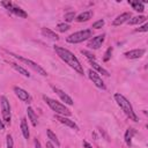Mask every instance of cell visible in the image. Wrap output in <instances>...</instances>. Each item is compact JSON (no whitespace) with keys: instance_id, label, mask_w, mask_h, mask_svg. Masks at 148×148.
<instances>
[{"instance_id":"1","label":"cell","mask_w":148,"mask_h":148,"mask_svg":"<svg viewBox=\"0 0 148 148\" xmlns=\"http://www.w3.org/2000/svg\"><path fill=\"white\" fill-rule=\"evenodd\" d=\"M54 51L57 52V54L67 64L69 65L72 68H74V71H76L79 74H83V67L80 64L79 59L67 49L61 47V46H54Z\"/></svg>"},{"instance_id":"2","label":"cell","mask_w":148,"mask_h":148,"mask_svg":"<svg viewBox=\"0 0 148 148\" xmlns=\"http://www.w3.org/2000/svg\"><path fill=\"white\" fill-rule=\"evenodd\" d=\"M114 99H116L117 104L120 106V109L127 114V117H130V119H132L133 121H138V117H136V114L134 113L131 103H130L121 94H114Z\"/></svg>"},{"instance_id":"3","label":"cell","mask_w":148,"mask_h":148,"mask_svg":"<svg viewBox=\"0 0 148 148\" xmlns=\"http://www.w3.org/2000/svg\"><path fill=\"white\" fill-rule=\"evenodd\" d=\"M43 99L46 102V104L56 112V113H58L59 116H62V117H68V116H71V111L65 106V105H62L61 103H59V102H57V101H54V99H52V98H50V97H47V96H43Z\"/></svg>"},{"instance_id":"4","label":"cell","mask_w":148,"mask_h":148,"mask_svg":"<svg viewBox=\"0 0 148 148\" xmlns=\"http://www.w3.org/2000/svg\"><path fill=\"white\" fill-rule=\"evenodd\" d=\"M90 37H92V30L91 29H84V30H80V31H76V32L69 35L66 38V40L71 44H77V43H81L83 40L89 39Z\"/></svg>"},{"instance_id":"5","label":"cell","mask_w":148,"mask_h":148,"mask_svg":"<svg viewBox=\"0 0 148 148\" xmlns=\"http://www.w3.org/2000/svg\"><path fill=\"white\" fill-rule=\"evenodd\" d=\"M9 54L10 56H13V57H15L16 59H18V60H21L22 62H24V64H27L30 68H32L35 72H37L38 74H40V75H43V76H46L47 75V73H46V71L43 68V67H40L37 62H35V61H32V60H30V59H27V58H23V57H21V56H17V54H14V53H12V52H9Z\"/></svg>"},{"instance_id":"6","label":"cell","mask_w":148,"mask_h":148,"mask_svg":"<svg viewBox=\"0 0 148 148\" xmlns=\"http://www.w3.org/2000/svg\"><path fill=\"white\" fill-rule=\"evenodd\" d=\"M1 5H2L3 7H6V9H8L10 13H13V14L17 15L18 17H23V18H25V17L28 16V14H27L23 9H21L20 7H17L15 3L10 2V1H2V2H1Z\"/></svg>"},{"instance_id":"7","label":"cell","mask_w":148,"mask_h":148,"mask_svg":"<svg viewBox=\"0 0 148 148\" xmlns=\"http://www.w3.org/2000/svg\"><path fill=\"white\" fill-rule=\"evenodd\" d=\"M1 101V113H2V120L6 124L10 123V106H9V102L5 96H1L0 98Z\"/></svg>"},{"instance_id":"8","label":"cell","mask_w":148,"mask_h":148,"mask_svg":"<svg viewBox=\"0 0 148 148\" xmlns=\"http://www.w3.org/2000/svg\"><path fill=\"white\" fill-rule=\"evenodd\" d=\"M88 76H89V79L92 81V83L97 87V88H101V89H105V84H104V82H103V80H102V77L94 71V69H89L88 71Z\"/></svg>"},{"instance_id":"9","label":"cell","mask_w":148,"mask_h":148,"mask_svg":"<svg viewBox=\"0 0 148 148\" xmlns=\"http://www.w3.org/2000/svg\"><path fill=\"white\" fill-rule=\"evenodd\" d=\"M104 39H105V35H98L96 37H94L89 43H88V46L90 49H99L102 46V44L104 43Z\"/></svg>"},{"instance_id":"10","label":"cell","mask_w":148,"mask_h":148,"mask_svg":"<svg viewBox=\"0 0 148 148\" xmlns=\"http://www.w3.org/2000/svg\"><path fill=\"white\" fill-rule=\"evenodd\" d=\"M146 50L145 49H136V50H131V51H127L125 52V57L128 58V59H136V58H140L145 54Z\"/></svg>"},{"instance_id":"11","label":"cell","mask_w":148,"mask_h":148,"mask_svg":"<svg viewBox=\"0 0 148 148\" xmlns=\"http://www.w3.org/2000/svg\"><path fill=\"white\" fill-rule=\"evenodd\" d=\"M53 90H54V92L60 97V99L62 101V102H65L66 104H68V105H72L73 104V99L65 92V91H62L61 89H59V88H56V87H53Z\"/></svg>"},{"instance_id":"12","label":"cell","mask_w":148,"mask_h":148,"mask_svg":"<svg viewBox=\"0 0 148 148\" xmlns=\"http://www.w3.org/2000/svg\"><path fill=\"white\" fill-rule=\"evenodd\" d=\"M14 92L16 94V96L22 99L23 102H29L30 101V95L28 94V91H25L24 89L20 88V87H14Z\"/></svg>"},{"instance_id":"13","label":"cell","mask_w":148,"mask_h":148,"mask_svg":"<svg viewBox=\"0 0 148 148\" xmlns=\"http://www.w3.org/2000/svg\"><path fill=\"white\" fill-rule=\"evenodd\" d=\"M131 17H132V15H131L130 12L123 13V14H120L119 16H117V17L114 18V21H113L112 24H113V25H120V24H123L124 22H127Z\"/></svg>"},{"instance_id":"14","label":"cell","mask_w":148,"mask_h":148,"mask_svg":"<svg viewBox=\"0 0 148 148\" xmlns=\"http://www.w3.org/2000/svg\"><path fill=\"white\" fill-rule=\"evenodd\" d=\"M57 119L61 123V124H64V125H66V126H68V127H71V128H74L75 131H79V126L73 121V120H71V119H68V118H66V117H62V116H57Z\"/></svg>"},{"instance_id":"15","label":"cell","mask_w":148,"mask_h":148,"mask_svg":"<svg viewBox=\"0 0 148 148\" xmlns=\"http://www.w3.org/2000/svg\"><path fill=\"white\" fill-rule=\"evenodd\" d=\"M42 35L47 37V38H50V39H54V40L59 39V36L56 32H53L52 30H50L49 28H42Z\"/></svg>"},{"instance_id":"16","label":"cell","mask_w":148,"mask_h":148,"mask_svg":"<svg viewBox=\"0 0 148 148\" xmlns=\"http://www.w3.org/2000/svg\"><path fill=\"white\" fill-rule=\"evenodd\" d=\"M91 16H92V10H87V12H83L80 15H77L76 16V21L77 22H86L89 18H91Z\"/></svg>"},{"instance_id":"17","label":"cell","mask_w":148,"mask_h":148,"mask_svg":"<svg viewBox=\"0 0 148 148\" xmlns=\"http://www.w3.org/2000/svg\"><path fill=\"white\" fill-rule=\"evenodd\" d=\"M21 131H22L23 136L25 139H29L30 133H29V127H28V123H27L25 118H22V120H21Z\"/></svg>"},{"instance_id":"18","label":"cell","mask_w":148,"mask_h":148,"mask_svg":"<svg viewBox=\"0 0 148 148\" xmlns=\"http://www.w3.org/2000/svg\"><path fill=\"white\" fill-rule=\"evenodd\" d=\"M89 61H90V65L92 66V68H95L97 72H99L101 74H103V75H105V76H109V75H110V74H109V72H108L106 69H104L102 66H99L95 60H89Z\"/></svg>"},{"instance_id":"19","label":"cell","mask_w":148,"mask_h":148,"mask_svg":"<svg viewBox=\"0 0 148 148\" xmlns=\"http://www.w3.org/2000/svg\"><path fill=\"white\" fill-rule=\"evenodd\" d=\"M10 65H12V67H13L15 71H17V72H18L20 74H22L23 76H27V77H29V76H30V73H29L27 69H24L22 66L17 65V64H15V62H12Z\"/></svg>"},{"instance_id":"20","label":"cell","mask_w":148,"mask_h":148,"mask_svg":"<svg viewBox=\"0 0 148 148\" xmlns=\"http://www.w3.org/2000/svg\"><path fill=\"white\" fill-rule=\"evenodd\" d=\"M27 112H28V117H29V119L31 120V124H32L34 126H36V125H37V114L35 113L34 109L29 106V108L27 109Z\"/></svg>"},{"instance_id":"21","label":"cell","mask_w":148,"mask_h":148,"mask_svg":"<svg viewBox=\"0 0 148 148\" xmlns=\"http://www.w3.org/2000/svg\"><path fill=\"white\" fill-rule=\"evenodd\" d=\"M147 18H146V16H134V17H131L127 22H128V24H131V25H133V24H139V23H142V22H145Z\"/></svg>"},{"instance_id":"22","label":"cell","mask_w":148,"mask_h":148,"mask_svg":"<svg viewBox=\"0 0 148 148\" xmlns=\"http://www.w3.org/2000/svg\"><path fill=\"white\" fill-rule=\"evenodd\" d=\"M134 133H135L134 128H128L126 131V133H125V142H126L127 146H131V141H132V138H133Z\"/></svg>"},{"instance_id":"23","label":"cell","mask_w":148,"mask_h":148,"mask_svg":"<svg viewBox=\"0 0 148 148\" xmlns=\"http://www.w3.org/2000/svg\"><path fill=\"white\" fill-rule=\"evenodd\" d=\"M130 5L133 7V9L134 10H136V12H140V13H142L143 12V3L142 2H139V1H130Z\"/></svg>"},{"instance_id":"24","label":"cell","mask_w":148,"mask_h":148,"mask_svg":"<svg viewBox=\"0 0 148 148\" xmlns=\"http://www.w3.org/2000/svg\"><path fill=\"white\" fill-rule=\"evenodd\" d=\"M46 133H47V138H49L52 142H54L56 146H59V145H60V143H59V140H58V138H57V135H56L51 130H46Z\"/></svg>"},{"instance_id":"25","label":"cell","mask_w":148,"mask_h":148,"mask_svg":"<svg viewBox=\"0 0 148 148\" xmlns=\"http://www.w3.org/2000/svg\"><path fill=\"white\" fill-rule=\"evenodd\" d=\"M57 28H58V30L60 32H65V31H67L69 29V24H67V23H59L57 25Z\"/></svg>"},{"instance_id":"26","label":"cell","mask_w":148,"mask_h":148,"mask_svg":"<svg viewBox=\"0 0 148 148\" xmlns=\"http://www.w3.org/2000/svg\"><path fill=\"white\" fill-rule=\"evenodd\" d=\"M6 142H7V148H14V141L10 134H8L6 136Z\"/></svg>"},{"instance_id":"27","label":"cell","mask_w":148,"mask_h":148,"mask_svg":"<svg viewBox=\"0 0 148 148\" xmlns=\"http://www.w3.org/2000/svg\"><path fill=\"white\" fill-rule=\"evenodd\" d=\"M112 47H109L108 50H106V52L104 53V57H103V60L104 61H109V59L111 58V54H112Z\"/></svg>"},{"instance_id":"28","label":"cell","mask_w":148,"mask_h":148,"mask_svg":"<svg viewBox=\"0 0 148 148\" xmlns=\"http://www.w3.org/2000/svg\"><path fill=\"white\" fill-rule=\"evenodd\" d=\"M74 18H75V13L71 12V13L65 14V21H66V22H71V21H73Z\"/></svg>"},{"instance_id":"29","label":"cell","mask_w":148,"mask_h":148,"mask_svg":"<svg viewBox=\"0 0 148 148\" xmlns=\"http://www.w3.org/2000/svg\"><path fill=\"white\" fill-rule=\"evenodd\" d=\"M103 25H104V20H98V21H96V22L92 24V28H95V29H101Z\"/></svg>"},{"instance_id":"30","label":"cell","mask_w":148,"mask_h":148,"mask_svg":"<svg viewBox=\"0 0 148 148\" xmlns=\"http://www.w3.org/2000/svg\"><path fill=\"white\" fill-rule=\"evenodd\" d=\"M81 53H82V54H84L89 60H95V56H94L92 53H90V52H88V51H84V50H82V51H81Z\"/></svg>"},{"instance_id":"31","label":"cell","mask_w":148,"mask_h":148,"mask_svg":"<svg viewBox=\"0 0 148 148\" xmlns=\"http://www.w3.org/2000/svg\"><path fill=\"white\" fill-rule=\"evenodd\" d=\"M136 31H145L146 32V31H148V25L147 24H143L142 27H140L139 29H136Z\"/></svg>"},{"instance_id":"32","label":"cell","mask_w":148,"mask_h":148,"mask_svg":"<svg viewBox=\"0 0 148 148\" xmlns=\"http://www.w3.org/2000/svg\"><path fill=\"white\" fill-rule=\"evenodd\" d=\"M35 148H42V147H40V143H39V141H38L37 139L35 140Z\"/></svg>"},{"instance_id":"33","label":"cell","mask_w":148,"mask_h":148,"mask_svg":"<svg viewBox=\"0 0 148 148\" xmlns=\"http://www.w3.org/2000/svg\"><path fill=\"white\" fill-rule=\"evenodd\" d=\"M46 148H56V147H54V146L49 141V142H46Z\"/></svg>"},{"instance_id":"34","label":"cell","mask_w":148,"mask_h":148,"mask_svg":"<svg viewBox=\"0 0 148 148\" xmlns=\"http://www.w3.org/2000/svg\"><path fill=\"white\" fill-rule=\"evenodd\" d=\"M83 146H84L86 148H92V147H91V146H90V145H89L87 141H83Z\"/></svg>"},{"instance_id":"35","label":"cell","mask_w":148,"mask_h":148,"mask_svg":"<svg viewBox=\"0 0 148 148\" xmlns=\"http://www.w3.org/2000/svg\"><path fill=\"white\" fill-rule=\"evenodd\" d=\"M5 128V125H3V121H2V119H0V131H2Z\"/></svg>"}]
</instances>
